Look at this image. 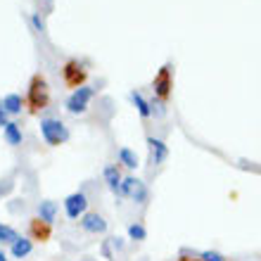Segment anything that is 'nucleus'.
Here are the masks:
<instances>
[{"label":"nucleus","instance_id":"nucleus-2","mask_svg":"<svg viewBox=\"0 0 261 261\" xmlns=\"http://www.w3.org/2000/svg\"><path fill=\"white\" fill-rule=\"evenodd\" d=\"M41 136L48 145L57 147V145H62V143L69 140V128L60 121V119H43L41 121Z\"/></svg>","mask_w":261,"mask_h":261},{"label":"nucleus","instance_id":"nucleus-8","mask_svg":"<svg viewBox=\"0 0 261 261\" xmlns=\"http://www.w3.org/2000/svg\"><path fill=\"white\" fill-rule=\"evenodd\" d=\"M147 147H150V159L152 164H164L166 157H169V147H166L164 140H159V138H147Z\"/></svg>","mask_w":261,"mask_h":261},{"label":"nucleus","instance_id":"nucleus-6","mask_svg":"<svg viewBox=\"0 0 261 261\" xmlns=\"http://www.w3.org/2000/svg\"><path fill=\"white\" fill-rule=\"evenodd\" d=\"M86 212H88V197H86V193H71L64 199V214L71 221H79Z\"/></svg>","mask_w":261,"mask_h":261},{"label":"nucleus","instance_id":"nucleus-22","mask_svg":"<svg viewBox=\"0 0 261 261\" xmlns=\"http://www.w3.org/2000/svg\"><path fill=\"white\" fill-rule=\"evenodd\" d=\"M31 24H34V29H36V31H41V34H43V31H45V21L41 19V14H38V12H34V14H31Z\"/></svg>","mask_w":261,"mask_h":261},{"label":"nucleus","instance_id":"nucleus-5","mask_svg":"<svg viewBox=\"0 0 261 261\" xmlns=\"http://www.w3.org/2000/svg\"><path fill=\"white\" fill-rule=\"evenodd\" d=\"M62 76H64V83H67L69 88L76 90V88H81L83 86L88 71H86V67H83L79 60H69V62L62 67Z\"/></svg>","mask_w":261,"mask_h":261},{"label":"nucleus","instance_id":"nucleus-16","mask_svg":"<svg viewBox=\"0 0 261 261\" xmlns=\"http://www.w3.org/2000/svg\"><path fill=\"white\" fill-rule=\"evenodd\" d=\"M119 164H124L126 169H138V154L130 147H121L119 150Z\"/></svg>","mask_w":261,"mask_h":261},{"label":"nucleus","instance_id":"nucleus-27","mask_svg":"<svg viewBox=\"0 0 261 261\" xmlns=\"http://www.w3.org/2000/svg\"><path fill=\"white\" fill-rule=\"evenodd\" d=\"M0 261H7V256H5V252H0Z\"/></svg>","mask_w":261,"mask_h":261},{"label":"nucleus","instance_id":"nucleus-13","mask_svg":"<svg viewBox=\"0 0 261 261\" xmlns=\"http://www.w3.org/2000/svg\"><path fill=\"white\" fill-rule=\"evenodd\" d=\"M55 216H57V204L50 202V199H43L41 204H38V219L45 221V223H53Z\"/></svg>","mask_w":261,"mask_h":261},{"label":"nucleus","instance_id":"nucleus-17","mask_svg":"<svg viewBox=\"0 0 261 261\" xmlns=\"http://www.w3.org/2000/svg\"><path fill=\"white\" fill-rule=\"evenodd\" d=\"M147 197H150V193H147V188H145V183H143V180H138L136 188H133V193H130V197H128V199H133L136 204H145V202H147Z\"/></svg>","mask_w":261,"mask_h":261},{"label":"nucleus","instance_id":"nucleus-11","mask_svg":"<svg viewBox=\"0 0 261 261\" xmlns=\"http://www.w3.org/2000/svg\"><path fill=\"white\" fill-rule=\"evenodd\" d=\"M31 249H34V242L29 240V238H17V240L10 245V254L14 256V259H24V256L31 254Z\"/></svg>","mask_w":261,"mask_h":261},{"label":"nucleus","instance_id":"nucleus-4","mask_svg":"<svg viewBox=\"0 0 261 261\" xmlns=\"http://www.w3.org/2000/svg\"><path fill=\"white\" fill-rule=\"evenodd\" d=\"M93 95H95V88H90V86L76 88L67 100V112L69 114H83V112L88 110V102L93 100Z\"/></svg>","mask_w":261,"mask_h":261},{"label":"nucleus","instance_id":"nucleus-20","mask_svg":"<svg viewBox=\"0 0 261 261\" xmlns=\"http://www.w3.org/2000/svg\"><path fill=\"white\" fill-rule=\"evenodd\" d=\"M17 238H19V235H17V230H14V228L5 226V223H0V242H10V245H12Z\"/></svg>","mask_w":261,"mask_h":261},{"label":"nucleus","instance_id":"nucleus-21","mask_svg":"<svg viewBox=\"0 0 261 261\" xmlns=\"http://www.w3.org/2000/svg\"><path fill=\"white\" fill-rule=\"evenodd\" d=\"M202 261H226V256L214 252V249H206V252H202Z\"/></svg>","mask_w":261,"mask_h":261},{"label":"nucleus","instance_id":"nucleus-3","mask_svg":"<svg viewBox=\"0 0 261 261\" xmlns=\"http://www.w3.org/2000/svg\"><path fill=\"white\" fill-rule=\"evenodd\" d=\"M171 88H173V81H171V67L164 64V67L157 71L154 81H152V90H154V97L159 102H169L171 97Z\"/></svg>","mask_w":261,"mask_h":261},{"label":"nucleus","instance_id":"nucleus-14","mask_svg":"<svg viewBox=\"0 0 261 261\" xmlns=\"http://www.w3.org/2000/svg\"><path fill=\"white\" fill-rule=\"evenodd\" d=\"M130 100H133V105H136L138 114H140L143 119H150V117H152V107H150V102H147V100H145V97L140 95L138 90H133V93H130Z\"/></svg>","mask_w":261,"mask_h":261},{"label":"nucleus","instance_id":"nucleus-12","mask_svg":"<svg viewBox=\"0 0 261 261\" xmlns=\"http://www.w3.org/2000/svg\"><path fill=\"white\" fill-rule=\"evenodd\" d=\"M3 136H5L7 145H12V147H17V145H21V140H24V136H21V128H19V124H14V121H7V124L3 126Z\"/></svg>","mask_w":261,"mask_h":261},{"label":"nucleus","instance_id":"nucleus-19","mask_svg":"<svg viewBox=\"0 0 261 261\" xmlns=\"http://www.w3.org/2000/svg\"><path fill=\"white\" fill-rule=\"evenodd\" d=\"M128 238L136 242H143L145 238H147V230H145L143 223H130L128 226Z\"/></svg>","mask_w":261,"mask_h":261},{"label":"nucleus","instance_id":"nucleus-26","mask_svg":"<svg viewBox=\"0 0 261 261\" xmlns=\"http://www.w3.org/2000/svg\"><path fill=\"white\" fill-rule=\"evenodd\" d=\"M178 261H202V259H188L186 254H180V259H178Z\"/></svg>","mask_w":261,"mask_h":261},{"label":"nucleus","instance_id":"nucleus-7","mask_svg":"<svg viewBox=\"0 0 261 261\" xmlns=\"http://www.w3.org/2000/svg\"><path fill=\"white\" fill-rule=\"evenodd\" d=\"M79 223H81V228L90 235H102L105 230H107V221L97 212H86L81 219H79Z\"/></svg>","mask_w":261,"mask_h":261},{"label":"nucleus","instance_id":"nucleus-25","mask_svg":"<svg viewBox=\"0 0 261 261\" xmlns=\"http://www.w3.org/2000/svg\"><path fill=\"white\" fill-rule=\"evenodd\" d=\"M102 254L107 256V259H112V249H110V245H102Z\"/></svg>","mask_w":261,"mask_h":261},{"label":"nucleus","instance_id":"nucleus-23","mask_svg":"<svg viewBox=\"0 0 261 261\" xmlns=\"http://www.w3.org/2000/svg\"><path fill=\"white\" fill-rule=\"evenodd\" d=\"M7 124V114H5V110H3V105H0V128Z\"/></svg>","mask_w":261,"mask_h":261},{"label":"nucleus","instance_id":"nucleus-9","mask_svg":"<svg viewBox=\"0 0 261 261\" xmlns=\"http://www.w3.org/2000/svg\"><path fill=\"white\" fill-rule=\"evenodd\" d=\"M102 176H105L107 188L117 195L119 193V186H121V178H124V176H121V171H119V166L117 164H107V166H105V171H102Z\"/></svg>","mask_w":261,"mask_h":261},{"label":"nucleus","instance_id":"nucleus-15","mask_svg":"<svg viewBox=\"0 0 261 261\" xmlns=\"http://www.w3.org/2000/svg\"><path fill=\"white\" fill-rule=\"evenodd\" d=\"M31 235H34L36 240L45 242L50 238V223H45V221H41V219H34L31 221Z\"/></svg>","mask_w":261,"mask_h":261},{"label":"nucleus","instance_id":"nucleus-10","mask_svg":"<svg viewBox=\"0 0 261 261\" xmlns=\"http://www.w3.org/2000/svg\"><path fill=\"white\" fill-rule=\"evenodd\" d=\"M3 110H5L7 117H17V114H21V107H24V100H21V95H17V93H10V95L3 97Z\"/></svg>","mask_w":261,"mask_h":261},{"label":"nucleus","instance_id":"nucleus-18","mask_svg":"<svg viewBox=\"0 0 261 261\" xmlns=\"http://www.w3.org/2000/svg\"><path fill=\"white\" fill-rule=\"evenodd\" d=\"M138 178H133V176H126V178H121V186H119V197H130V193H133V188H136Z\"/></svg>","mask_w":261,"mask_h":261},{"label":"nucleus","instance_id":"nucleus-1","mask_svg":"<svg viewBox=\"0 0 261 261\" xmlns=\"http://www.w3.org/2000/svg\"><path fill=\"white\" fill-rule=\"evenodd\" d=\"M50 102V88H48V81H45V76L43 74H36L29 83V93H27V105L29 110L38 114L48 107Z\"/></svg>","mask_w":261,"mask_h":261},{"label":"nucleus","instance_id":"nucleus-24","mask_svg":"<svg viewBox=\"0 0 261 261\" xmlns=\"http://www.w3.org/2000/svg\"><path fill=\"white\" fill-rule=\"evenodd\" d=\"M112 245H114V247H117V249H121V247H124V242H121V238H112Z\"/></svg>","mask_w":261,"mask_h":261}]
</instances>
